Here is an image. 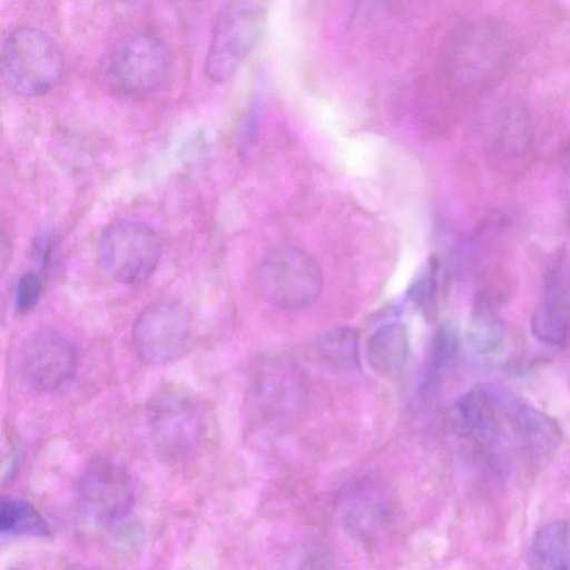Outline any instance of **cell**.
Instances as JSON below:
<instances>
[{"instance_id": "6da1fadb", "label": "cell", "mask_w": 570, "mask_h": 570, "mask_svg": "<svg viewBox=\"0 0 570 570\" xmlns=\"http://www.w3.org/2000/svg\"><path fill=\"white\" fill-rule=\"evenodd\" d=\"M148 433L155 451L168 462L195 454L208 432L202 401L187 389L168 384L159 387L146 409Z\"/></svg>"}, {"instance_id": "7a4b0ae2", "label": "cell", "mask_w": 570, "mask_h": 570, "mask_svg": "<svg viewBox=\"0 0 570 570\" xmlns=\"http://www.w3.org/2000/svg\"><path fill=\"white\" fill-rule=\"evenodd\" d=\"M62 72V52L45 31L22 27L4 39L1 77L13 92L28 97L45 95L58 85Z\"/></svg>"}, {"instance_id": "3957f363", "label": "cell", "mask_w": 570, "mask_h": 570, "mask_svg": "<svg viewBox=\"0 0 570 570\" xmlns=\"http://www.w3.org/2000/svg\"><path fill=\"white\" fill-rule=\"evenodd\" d=\"M97 255L102 271L122 284H139L156 271L161 245L156 232L137 220H117L100 234Z\"/></svg>"}, {"instance_id": "277c9868", "label": "cell", "mask_w": 570, "mask_h": 570, "mask_svg": "<svg viewBox=\"0 0 570 570\" xmlns=\"http://www.w3.org/2000/svg\"><path fill=\"white\" fill-rule=\"evenodd\" d=\"M318 263L296 247H278L263 259L259 284L266 299L284 311H299L313 305L323 288Z\"/></svg>"}, {"instance_id": "5b68a950", "label": "cell", "mask_w": 570, "mask_h": 570, "mask_svg": "<svg viewBox=\"0 0 570 570\" xmlns=\"http://www.w3.org/2000/svg\"><path fill=\"white\" fill-rule=\"evenodd\" d=\"M193 332L194 321L188 307L177 299H161L145 307L136 317L131 341L144 363L163 365L185 354Z\"/></svg>"}, {"instance_id": "8992f818", "label": "cell", "mask_w": 570, "mask_h": 570, "mask_svg": "<svg viewBox=\"0 0 570 570\" xmlns=\"http://www.w3.org/2000/svg\"><path fill=\"white\" fill-rule=\"evenodd\" d=\"M261 10L247 2L227 7L217 18L205 60L208 78L229 79L255 47L262 30Z\"/></svg>"}, {"instance_id": "52a82bcc", "label": "cell", "mask_w": 570, "mask_h": 570, "mask_svg": "<svg viewBox=\"0 0 570 570\" xmlns=\"http://www.w3.org/2000/svg\"><path fill=\"white\" fill-rule=\"evenodd\" d=\"M78 499L86 513L100 523L126 518L135 504V485L129 471L109 458H95L82 469Z\"/></svg>"}, {"instance_id": "ba28073f", "label": "cell", "mask_w": 570, "mask_h": 570, "mask_svg": "<svg viewBox=\"0 0 570 570\" xmlns=\"http://www.w3.org/2000/svg\"><path fill=\"white\" fill-rule=\"evenodd\" d=\"M168 58L164 43L154 35L136 31L121 38L110 58L117 86L131 95L157 89L166 78Z\"/></svg>"}, {"instance_id": "9c48e42d", "label": "cell", "mask_w": 570, "mask_h": 570, "mask_svg": "<svg viewBox=\"0 0 570 570\" xmlns=\"http://www.w3.org/2000/svg\"><path fill=\"white\" fill-rule=\"evenodd\" d=\"M19 367L23 381L37 392H55L68 384L78 370L75 346L60 333L40 330L22 344Z\"/></svg>"}, {"instance_id": "30bf717a", "label": "cell", "mask_w": 570, "mask_h": 570, "mask_svg": "<svg viewBox=\"0 0 570 570\" xmlns=\"http://www.w3.org/2000/svg\"><path fill=\"white\" fill-rule=\"evenodd\" d=\"M489 389L500 415L507 420L524 449L538 460L551 456L560 445L559 425L549 415L505 389Z\"/></svg>"}, {"instance_id": "8fae6325", "label": "cell", "mask_w": 570, "mask_h": 570, "mask_svg": "<svg viewBox=\"0 0 570 570\" xmlns=\"http://www.w3.org/2000/svg\"><path fill=\"white\" fill-rule=\"evenodd\" d=\"M342 523L350 535L365 544H373L389 532L393 515L387 495L376 485L360 484L342 500Z\"/></svg>"}, {"instance_id": "7c38bea8", "label": "cell", "mask_w": 570, "mask_h": 570, "mask_svg": "<svg viewBox=\"0 0 570 570\" xmlns=\"http://www.w3.org/2000/svg\"><path fill=\"white\" fill-rule=\"evenodd\" d=\"M500 413L489 386L472 389L451 406L450 421L460 436L483 450L493 448L500 436Z\"/></svg>"}, {"instance_id": "4fadbf2b", "label": "cell", "mask_w": 570, "mask_h": 570, "mask_svg": "<svg viewBox=\"0 0 570 570\" xmlns=\"http://www.w3.org/2000/svg\"><path fill=\"white\" fill-rule=\"evenodd\" d=\"M459 347V333L452 323L441 324L433 333L423 362L417 396L429 404L440 393Z\"/></svg>"}, {"instance_id": "5bb4252c", "label": "cell", "mask_w": 570, "mask_h": 570, "mask_svg": "<svg viewBox=\"0 0 570 570\" xmlns=\"http://www.w3.org/2000/svg\"><path fill=\"white\" fill-rule=\"evenodd\" d=\"M410 355L406 326L389 322L377 327L366 342V360L371 368L383 376H393L405 366Z\"/></svg>"}, {"instance_id": "9a60e30c", "label": "cell", "mask_w": 570, "mask_h": 570, "mask_svg": "<svg viewBox=\"0 0 570 570\" xmlns=\"http://www.w3.org/2000/svg\"><path fill=\"white\" fill-rule=\"evenodd\" d=\"M531 332L541 343L561 347L570 341V296L559 284H551L533 312Z\"/></svg>"}, {"instance_id": "2e32d148", "label": "cell", "mask_w": 570, "mask_h": 570, "mask_svg": "<svg viewBox=\"0 0 570 570\" xmlns=\"http://www.w3.org/2000/svg\"><path fill=\"white\" fill-rule=\"evenodd\" d=\"M530 568L570 570V520H557L538 529L528 547Z\"/></svg>"}, {"instance_id": "e0dca14e", "label": "cell", "mask_w": 570, "mask_h": 570, "mask_svg": "<svg viewBox=\"0 0 570 570\" xmlns=\"http://www.w3.org/2000/svg\"><path fill=\"white\" fill-rule=\"evenodd\" d=\"M316 354L333 371H356L360 367L357 332L351 327H337L327 332L318 340Z\"/></svg>"}, {"instance_id": "ac0fdd59", "label": "cell", "mask_w": 570, "mask_h": 570, "mask_svg": "<svg viewBox=\"0 0 570 570\" xmlns=\"http://www.w3.org/2000/svg\"><path fill=\"white\" fill-rule=\"evenodd\" d=\"M0 531L2 534H50L49 524L33 505L23 499L11 497L1 500Z\"/></svg>"}, {"instance_id": "d6986e66", "label": "cell", "mask_w": 570, "mask_h": 570, "mask_svg": "<svg viewBox=\"0 0 570 570\" xmlns=\"http://www.w3.org/2000/svg\"><path fill=\"white\" fill-rule=\"evenodd\" d=\"M505 326L489 305L480 303L473 311L468 328L470 346L480 354L497 351L504 340Z\"/></svg>"}, {"instance_id": "ffe728a7", "label": "cell", "mask_w": 570, "mask_h": 570, "mask_svg": "<svg viewBox=\"0 0 570 570\" xmlns=\"http://www.w3.org/2000/svg\"><path fill=\"white\" fill-rule=\"evenodd\" d=\"M439 259L430 256L411 281L406 297L426 320H433L438 312Z\"/></svg>"}, {"instance_id": "44dd1931", "label": "cell", "mask_w": 570, "mask_h": 570, "mask_svg": "<svg viewBox=\"0 0 570 570\" xmlns=\"http://www.w3.org/2000/svg\"><path fill=\"white\" fill-rule=\"evenodd\" d=\"M41 292L42 281L40 276L33 271L23 273L18 279L14 293L17 309L20 312L31 309L39 299Z\"/></svg>"}, {"instance_id": "7402d4cb", "label": "cell", "mask_w": 570, "mask_h": 570, "mask_svg": "<svg viewBox=\"0 0 570 570\" xmlns=\"http://www.w3.org/2000/svg\"><path fill=\"white\" fill-rule=\"evenodd\" d=\"M2 443V481L7 483L14 478L19 469L20 451L12 438H8L7 444L3 440Z\"/></svg>"}]
</instances>
